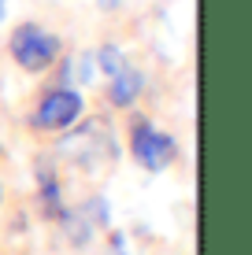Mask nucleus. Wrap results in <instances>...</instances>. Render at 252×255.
Masks as SVG:
<instances>
[{
	"instance_id": "obj_1",
	"label": "nucleus",
	"mask_w": 252,
	"mask_h": 255,
	"mask_svg": "<svg viewBox=\"0 0 252 255\" xmlns=\"http://www.w3.org/2000/svg\"><path fill=\"white\" fill-rule=\"evenodd\" d=\"M59 152L78 166H89V170L111 163L115 159V137H111L108 119H89L85 126H78L71 137L59 140Z\"/></svg>"
},
{
	"instance_id": "obj_3",
	"label": "nucleus",
	"mask_w": 252,
	"mask_h": 255,
	"mask_svg": "<svg viewBox=\"0 0 252 255\" xmlns=\"http://www.w3.org/2000/svg\"><path fill=\"white\" fill-rule=\"evenodd\" d=\"M7 48H11L15 63H19L22 70L37 74V70H48L52 63H56L59 37H56V33H48V30H41L37 22H22V26H15Z\"/></svg>"
},
{
	"instance_id": "obj_6",
	"label": "nucleus",
	"mask_w": 252,
	"mask_h": 255,
	"mask_svg": "<svg viewBox=\"0 0 252 255\" xmlns=\"http://www.w3.org/2000/svg\"><path fill=\"white\" fill-rule=\"evenodd\" d=\"M41 207H45L48 218H67L63 200H59V181L52 178L48 170H41Z\"/></svg>"
},
{
	"instance_id": "obj_5",
	"label": "nucleus",
	"mask_w": 252,
	"mask_h": 255,
	"mask_svg": "<svg viewBox=\"0 0 252 255\" xmlns=\"http://www.w3.org/2000/svg\"><path fill=\"white\" fill-rule=\"evenodd\" d=\"M141 74H137L134 67H123L119 70V74H111V85H108V100L115 104V108H130V104L137 100V96H141Z\"/></svg>"
},
{
	"instance_id": "obj_8",
	"label": "nucleus",
	"mask_w": 252,
	"mask_h": 255,
	"mask_svg": "<svg viewBox=\"0 0 252 255\" xmlns=\"http://www.w3.org/2000/svg\"><path fill=\"white\" fill-rule=\"evenodd\" d=\"M0 19H4V4H0Z\"/></svg>"
},
{
	"instance_id": "obj_2",
	"label": "nucleus",
	"mask_w": 252,
	"mask_h": 255,
	"mask_svg": "<svg viewBox=\"0 0 252 255\" xmlns=\"http://www.w3.org/2000/svg\"><path fill=\"white\" fill-rule=\"evenodd\" d=\"M130 152H134V159L141 163L145 170L160 174V170H167V166L175 163L178 140L171 133H163V129H156L145 115H134L130 119Z\"/></svg>"
},
{
	"instance_id": "obj_10",
	"label": "nucleus",
	"mask_w": 252,
	"mask_h": 255,
	"mask_svg": "<svg viewBox=\"0 0 252 255\" xmlns=\"http://www.w3.org/2000/svg\"><path fill=\"white\" fill-rule=\"evenodd\" d=\"M0 4H4V0H0Z\"/></svg>"
},
{
	"instance_id": "obj_4",
	"label": "nucleus",
	"mask_w": 252,
	"mask_h": 255,
	"mask_svg": "<svg viewBox=\"0 0 252 255\" xmlns=\"http://www.w3.org/2000/svg\"><path fill=\"white\" fill-rule=\"evenodd\" d=\"M82 108H85L82 93L59 85V89H48L41 96V104H37V111H33L30 122H33V129H67V126H74V122L82 119Z\"/></svg>"
},
{
	"instance_id": "obj_7",
	"label": "nucleus",
	"mask_w": 252,
	"mask_h": 255,
	"mask_svg": "<svg viewBox=\"0 0 252 255\" xmlns=\"http://www.w3.org/2000/svg\"><path fill=\"white\" fill-rule=\"evenodd\" d=\"M126 67V59H123V52H119L115 45H104L100 48V70H104V74H119V70H123Z\"/></svg>"
},
{
	"instance_id": "obj_9",
	"label": "nucleus",
	"mask_w": 252,
	"mask_h": 255,
	"mask_svg": "<svg viewBox=\"0 0 252 255\" xmlns=\"http://www.w3.org/2000/svg\"><path fill=\"white\" fill-rule=\"evenodd\" d=\"M0 200H4V189H0Z\"/></svg>"
}]
</instances>
